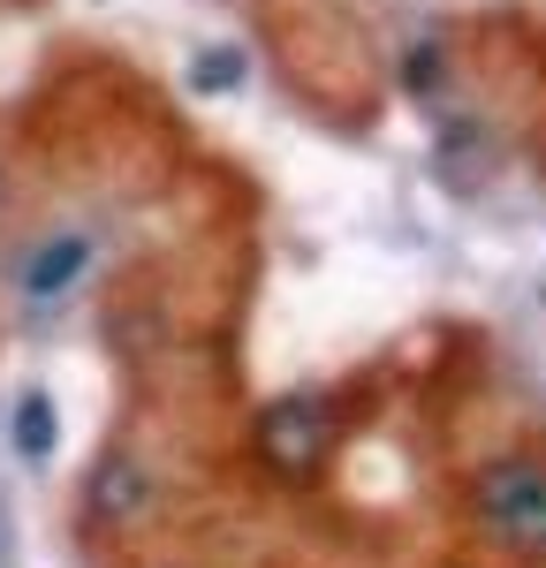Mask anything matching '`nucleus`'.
Returning <instances> with one entry per match:
<instances>
[{
  "mask_svg": "<svg viewBox=\"0 0 546 568\" xmlns=\"http://www.w3.org/2000/svg\"><path fill=\"white\" fill-rule=\"evenodd\" d=\"M463 546L516 568H546V447H494L455 485Z\"/></svg>",
  "mask_w": 546,
  "mask_h": 568,
  "instance_id": "f257e3e1",
  "label": "nucleus"
},
{
  "mask_svg": "<svg viewBox=\"0 0 546 568\" xmlns=\"http://www.w3.org/2000/svg\"><path fill=\"white\" fill-rule=\"evenodd\" d=\"M160 493H168V463H160V447L144 439V425H136V417L107 425V439L91 447L84 478H77V500H69L77 546H84V554H99V546H107V554L130 546L136 530L152 524Z\"/></svg>",
  "mask_w": 546,
  "mask_h": 568,
  "instance_id": "f03ea898",
  "label": "nucleus"
},
{
  "mask_svg": "<svg viewBox=\"0 0 546 568\" xmlns=\"http://www.w3.org/2000/svg\"><path fill=\"white\" fill-rule=\"evenodd\" d=\"M342 433H350V417L326 387H281L251 409V470L281 493H312L334 470Z\"/></svg>",
  "mask_w": 546,
  "mask_h": 568,
  "instance_id": "7ed1b4c3",
  "label": "nucleus"
},
{
  "mask_svg": "<svg viewBox=\"0 0 546 568\" xmlns=\"http://www.w3.org/2000/svg\"><path fill=\"white\" fill-rule=\"evenodd\" d=\"M91 265H99V243H91L84 227H39L8 258V296L23 311H39V318H53V311H69L84 296Z\"/></svg>",
  "mask_w": 546,
  "mask_h": 568,
  "instance_id": "20e7f679",
  "label": "nucleus"
},
{
  "mask_svg": "<svg viewBox=\"0 0 546 568\" xmlns=\"http://www.w3.org/2000/svg\"><path fill=\"white\" fill-rule=\"evenodd\" d=\"M8 455L23 470H53V455H61V409H53L46 387H23L8 402Z\"/></svg>",
  "mask_w": 546,
  "mask_h": 568,
  "instance_id": "39448f33",
  "label": "nucleus"
},
{
  "mask_svg": "<svg viewBox=\"0 0 546 568\" xmlns=\"http://www.w3.org/2000/svg\"><path fill=\"white\" fill-rule=\"evenodd\" d=\"M441 568H516V561H494V554H478V546H471V554H448Z\"/></svg>",
  "mask_w": 546,
  "mask_h": 568,
  "instance_id": "423d86ee",
  "label": "nucleus"
},
{
  "mask_svg": "<svg viewBox=\"0 0 546 568\" xmlns=\"http://www.w3.org/2000/svg\"><path fill=\"white\" fill-rule=\"evenodd\" d=\"M0 568H16V538H8V508H0Z\"/></svg>",
  "mask_w": 546,
  "mask_h": 568,
  "instance_id": "0eeeda50",
  "label": "nucleus"
},
{
  "mask_svg": "<svg viewBox=\"0 0 546 568\" xmlns=\"http://www.w3.org/2000/svg\"><path fill=\"white\" fill-rule=\"evenodd\" d=\"M107 568H190V561H107Z\"/></svg>",
  "mask_w": 546,
  "mask_h": 568,
  "instance_id": "6e6552de",
  "label": "nucleus"
}]
</instances>
